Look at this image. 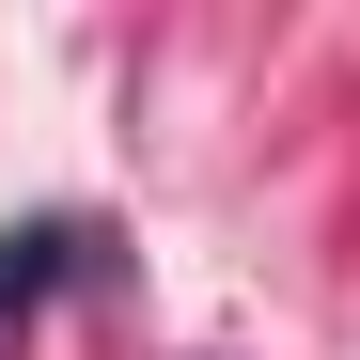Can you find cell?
<instances>
[{"label": "cell", "instance_id": "cell-1", "mask_svg": "<svg viewBox=\"0 0 360 360\" xmlns=\"http://www.w3.org/2000/svg\"><path fill=\"white\" fill-rule=\"evenodd\" d=\"M63 282H110V235L94 219H16L0 235V314H32V297H63Z\"/></svg>", "mask_w": 360, "mask_h": 360}]
</instances>
